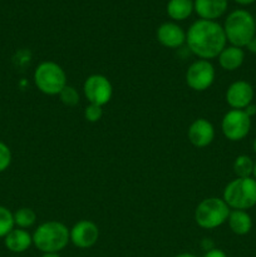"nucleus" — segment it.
I'll list each match as a JSON object with an SVG mask.
<instances>
[{
    "label": "nucleus",
    "instance_id": "obj_1",
    "mask_svg": "<svg viewBox=\"0 0 256 257\" xmlns=\"http://www.w3.org/2000/svg\"><path fill=\"white\" fill-rule=\"evenodd\" d=\"M226 43L227 39L222 25L213 20H196L186 32L187 48L198 59L217 58L226 47Z\"/></svg>",
    "mask_w": 256,
    "mask_h": 257
},
{
    "label": "nucleus",
    "instance_id": "obj_2",
    "mask_svg": "<svg viewBox=\"0 0 256 257\" xmlns=\"http://www.w3.org/2000/svg\"><path fill=\"white\" fill-rule=\"evenodd\" d=\"M70 230L59 221H47L37 227L33 233V245L43 253L64 250L70 242Z\"/></svg>",
    "mask_w": 256,
    "mask_h": 257
},
{
    "label": "nucleus",
    "instance_id": "obj_3",
    "mask_svg": "<svg viewBox=\"0 0 256 257\" xmlns=\"http://www.w3.org/2000/svg\"><path fill=\"white\" fill-rule=\"evenodd\" d=\"M226 39L233 47L245 48L256 35L255 18L245 9H236L226 17L222 25Z\"/></svg>",
    "mask_w": 256,
    "mask_h": 257
},
{
    "label": "nucleus",
    "instance_id": "obj_4",
    "mask_svg": "<svg viewBox=\"0 0 256 257\" xmlns=\"http://www.w3.org/2000/svg\"><path fill=\"white\" fill-rule=\"evenodd\" d=\"M222 200L231 210L252 208L256 205V180L253 177H236L226 185Z\"/></svg>",
    "mask_w": 256,
    "mask_h": 257
},
{
    "label": "nucleus",
    "instance_id": "obj_5",
    "mask_svg": "<svg viewBox=\"0 0 256 257\" xmlns=\"http://www.w3.org/2000/svg\"><path fill=\"white\" fill-rule=\"evenodd\" d=\"M231 208L220 197H208L201 201L195 210V221L203 230H213L227 222Z\"/></svg>",
    "mask_w": 256,
    "mask_h": 257
},
{
    "label": "nucleus",
    "instance_id": "obj_6",
    "mask_svg": "<svg viewBox=\"0 0 256 257\" xmlns=\"http://www.w3.org/2000/svg\"><path fill=\"white\" fill-rule=\"evenodd\" d=\"M34 84L43 94L59 95L63 88L67 85V74L58 63L42 62L33 74Z\"/></svg>",
    "mask_w": 256,
    "mask_h": 257
},
{
    "label": "nucleus",
    "instance_id": "obj_7",
    "mask_svg": "<svg viewBox=\"0 0 256 257\" xmlns=\"http://www.w3.org/2000/svg\"><path fill=\"white\" fill-rule=\"evenodd\" d=\"M251 118L241 109H231L222 117L221 131L231 142L242 141L250 133Z\"/></svg>",
    "mask_w": 256,
    "mask_h": 257
},
{
    "label": "nucleus",
    "instance_id": "obj_8",
    "mask_svg": "<svg viewBox=\"0 0 256 257\" xmlns=\"http://www.w3.org/2000/svg\"><path fill=\"white\" fill-rule=\"evenodd\" d=\"M215 67L210 60L197 59L186 72V83L195 92H205L215 82Z\"/></svg>",
    "mask_w": 256,
    "mask_h": 257
},
{
    "label": "nucleus",
    "instance_id": "obj_9",
    "mask_svg": "<svg viewBox=\"0 0 256 257\" xmlns=\"http://www.w3.org/2000/svg\"><path fill=\"white\" fill-rule=\"evenodd\" d=\"M83 93L90 104L103 107L109 102L113 95L112 83L105 75L92 74L84 80Z\"/></svg>",
    "mask_w": 256,
    "mask_h": 257
},
{
    "label": "nucleus",
    "instance_id": "obj_10",
    "mask_svg": "<svg viewBox=\"0 0 256 257\" xmlns=\"http://www.w3.org/2000/svg\"><path fill=\"white\" fill-rule=\"evenodd\" d=\"M70 242L78 248H90L99 238V228L93 221L80 220L70 228Z\"/></svg>",
    "mask_w": 256,
    "mask_h": 257
},
{
    "label": "nucleus",
    "instance_id": "obj_11",
    "mask_svg": "<svg viewBox=\"0 0 256 257\" xmlns=\"http://www.w3.org/2000/svg\"><path fill=\"white\" fill-rule=\"evenodd\" d=\"M253 95L255 93L250 83L246 80H236L231 83L226 89L225 99L232 109L243 110L248 104L252 103Z\"/></svg>",
    "mask_w": 256,
    "mask_h": 257
},
{
    "label": "nucleus",
    "instance_id": "obj_12",
    "mask_svg": "<svg viewBox=\"0 0 256 257\" xmlns=\"http://www.w3.org/2000/svg\"><path fill=\"white\" fill-rule=\"evenodd\" d=\"M187 136L191 145L196 148H205L215 140V127L206 118H197L188 127Z\"/></svg>",
    "mask_w": 256,
    "mask_h": 257
},
{
    "label": "nucleus",
    "instance_id": "obj_13",
    "mask_svg": "<svg viewBox=\"0 0 256 257\" xmlns=\"http://www.w3.org/2000/svg\"><path fill=\"white\" fill-rule=\"evenodd\" d=\"M156 37L161 45L168 49H178L186 43V32L173 22H166L157 28Z\"/></svg>",
    "mask_w": 256,
    "mask_h": 257
},
{
    "label": "nucleus",
    "instance_id": "obj_14",
    "mask_svg": "<svg viewBox=\"0 0 256 257\" xmlns=\"http://www.w3.org/2000/svg\"><path fill=\"white\" fill-rule=\"evenodd\" d=\"M228 7L227 0H193L196 14L203 20H216L222 17Z\"/></svg>",
    "mask_w": 256,
    "mask_h": 257
},
{
    "label": "nucleus",
    "instance_id": "obj_15",
    "mask_svg": "<svg viewBox=\"0 0 256 257\" xmlns=\"http://www.w3.org/2000/svg\"><path fill=\"white\" fill-rule=\"evenodd\" d=\"M4 245L10 252H25L33 245V236L27 230L14 228L4 237Z\"/></svg>",
    "mask_w": 256,
    "mask_h": 257
},
{
    "label": "nucleus",
    "instance_id": "obj_16",
    "mask_svg": "<svg viewBox=\"0 0 256 257\" xmlns=\"http://www.w3.org/2000/svg\"><path fill=\"white\" fill-rule=\"evenodd\" d=\"M218 64L223 70L233 72L237 70L245 60V52L242 48L233 47V45H226L222 52L218 54Z\"/></svg>",
    "mask_w": 256,
    "mask_h": 257
},
{
    "label": "nucleus",
    "instance_id": "obj_17",
    "mask_svg": "<svg viewBox=\"0 0 256 257\" xmlns=\"http://www.w3.org/2000/svg\"><path fill=\"white\" fill-rule=\"evenodd\" d=\"M227 222L230 230L237 236L247 235L252 228V218L242 210H231Z\"/></svg>",
    "mask_w": 256,
    "mask_h": 257
},
{
    "label": "nucleus",
    "instance_id": "obj_18",
    "mask_svg": "<svg viewBox=\"0 0 256 257\" xmlns=\"http://www.w3.org/2000/svg\"><path fill=\"white\" fill-rule=\"evenodd\" d=\"M195 12L193 0H170L167 4V14L175 22H182Z\"/></svg>",
    "mask_w": 256,
    "mask_h": 257
},
{
    "label": "nucleus",
    "instance_id": "obj_19",
    "mask_svg": "<svg viewBox=\"0 0 256 257\" xmlns=\"http://www.w3.org/2000/svg\"><path fill=\"white\" fill-rule=\"evenodd\" d=\"M253 161L250 156L240 155L235 158L233 161V173L236 177L245 178V177H252V171H253Z\"/></svg>",
    "mask_w": 256,
    "mask_h": 257
},
{
    "label": "nucleus",
    "instance_id": "obj_20",
    "mask_svg": "<svg viewBox=\"0 0 256 257\" xmlns=\"http://www.w3.org/2000/svg\"><path fill=\"white\" fill-rule=\"evenodd\" d=\"M37 222V213L29 207H22L14 212V223L18 228H27L32 227Z\"/></svg>",
    "mask_w": 256,
    "mask_h": 257
},
{
    "label": "nucleus",
    "instance_id": "obj_21",
    "mask_svg": "<svg viewBox=\"0 0 256 257\" xmlns=\"http://www.w3.org/2000/svg\"><path fill=\"white\" fill-rule=\"evenodd\" d=\"M14 228V213L9 208L0 206V238H4Z\"/></svg>",
    "mask_w": 256,
    "mask_h": 257
},
{
    "label": "nucleus",
    "instance_id": "obj_22",
    "mask_svg": "<svg viewBox=\"0 0 256 257\" xmlns=\"http://www.w3.org/2000/svg\"><path fill=\"white\" fill-rule=\"evenodd\" d=\"M59 98L60 102L63 103L67 107H75V105L79 103V93L78 90L75 89L73 85H65L64 88L62 89V92L59 93Z\"/></svg>",
    "mask_w": 256,
    "mask_h": 257
},
{
    "label": "nucleus",
    "instance_id": "obj_23",
    "mask_svg": "<svg viewBox=\"0 0 256 257\" xmlns=\"http://www.w3.org/2000/svg\"><path fill=\"white\" fill-rule=\"evenodd\" d=\"M13 155L8 145L0 141V173L7 171L9 166L12 165Z\"/></svg>",
    "mask_w": 256,
    "mask_h": 257
},
{
    "label": "nucleus",
    "instance_id": "obj_24",
    "mask_svg": "<svg viewBox=\"0 0 256 257\" xmlns=\"http://www.w3.org/2000/svg\"><path fill=\"white\" fill-rule=\"evenodd\" d=\"M103 109L100 105L97 104H88L84 109V118L89 123H97L98 120L102 119Z\"/></svg>",
    "mask_w": 256,
    "mask_h": 257
},
{
    "label": "nucleus",
    "instance_id": "obj_25",
    "mask_svg": "<svg viewBox=\"0 0 256 257\" xmlns=\"http://www.w3.org/2000/svg\"><path fill=\"white\" fill-rule=\"evenodd\" d=\"M201 247H202V250L205 251V252H207V251H211L213 250L215 247V242H213L211 238H203L202 241H201Z\"/></svg>",
    "mask_w": 256,
    "mask_h": 257
},
{
    "label": "nucleus",
    "instance_id": "obj_26",
    "mask_svg": "<svg viewBox=\"0 0 256 257\" xmlns=\"http://www.w3.org/2000/svg\"><path fill=\"white\" fill-rule=\"evenodd\" d=\"M203 257H227V255L222 250H220V248H213V250L205 252Z\"/></svg>",
    "mask_w": 256,
    "mask_h": 257
},
{
    "label": "nucleus",
    "instance_id": "obj_27",
    "mask_svg": "<svg viewBox=\"0 0 256 257\" xmlns=\"http://www.w3.org/2000/svg\"><path fill=\"white\" fill-rule=\"evenodd\" d=\"M243 112H245L246 114L248 115V117L252 118L253 115L256 114V105H255V104H252V103H251V104H248L247 107H246L245 109H243Z\"/></svg>",
    "mask_w": 256,
    "mask_h": 257
},
{
    "label": "nucleus",
    "instance_id": "obj_28",
    "mask_svg": "<svg viewBox=\"0 0 256 257\" xmlns=\"http://www.w3.org/2000/svg\"><path fill=\"white\" fill-rule=\"evenodd\" d=\"M245 48L248 50V52L252 53V54H256V35L250 40V42H248V44L246 45Z\"/></svg>",
    "mask_w": 256,
    "mask_h": 257
},
{
    "label": "nucleus",
    "instance_id": "obj_29",
    "mask_svg": "<svg viewBox=\"0 0 256 257\" xmlns=\"http://www.w3.org/2000/svg\"><path fill=\"white\" fill-rule=\"evenodd\" d=\"M237 4L242 5V7H246V5H251L256 2V0H235Z\"/></svg>",
    "mask_w": 256,
    "mask_h": 257
},
{
    "label": "nucleus",
    "instance_id": "obj_30",
    "mask_svg": "<svg viewBox=\"0 0 256 257\" xmlns=\"http://www.w3.org/2000/svg\"><path fill=\"white\" fill-rule=\"evenodd\" d=\"M173 257H197V256L193 255V253L183 252V253H178V255H176V256H173Z\"/></svg>",
    "mask_w": 256,
    "mask_h": 257
},
{
    "label": "nucleus",
    "instance_id": "obj_31",
    "mask_svg": "<svg viewBox=\"0 0 256 257\" xmlns=\"http://www.w3.org/2000/svg\"><path fill=\"white\" fill-rule=\"evenodd\" d=\"M42 257H60V255L58 252H48V253H43Z\"/></svg>",
    "mask_w": 256,
    "mask_h": 257
},
{
    "label": "nucleus",
    "instance_id": "obj_32",
    "mask_svg": "<svg viewBox=\"0 0 256 257\" xmlns=\"http://www.w3.org/2000/svg\"><path fill=\"white\" fill-rule=\"evenodd\" d=\"M252 177L255 178L256 180V161H255V163H253V171H252Z\"/></svg>",
    "mask_w": 256,
    "mask_h": 257
},
{
    "label": "nucleus",
    "instance_id": "obj_33",
    "mask_svg": "<svg viewBox=\"0 0 256 257\" xmlns=\"http://www.w3.org/2000/svg\"><path fill=\"white\" fill-rule=\"evenodd\" d=\"M252 150H253V152L256 153V138L253 140V142H252Z\"/></svg>",
    "mask_w": 256,
    "mask_h": 257
},
{
    "label": "nucleus",
    "instance_id": "obj_34",
    "mask_svg": "<svg viewBox=\"0 0 256 257\" xmlns=\"http://www.w3.org/2000/svg\"><path fill=\"white\" fill-rule=\"evenodd\" d=\"M255 27H256V17H255Z\"/></svg>",
    "mask_w": 256,
    "mask_h": 257
}]
</instances>
